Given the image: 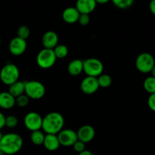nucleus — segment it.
I'll return each instance as SVG.
<instances>
[{
  "label": "nucleus",
  "mask_w": 155,
  "mask_h": 155,
  "mask_svg": "<svg viewBox=\"0 0 155 155\" xmlns=\"http://www.w3.org/2000/svg\"><path fill=\"white\" fill-rule=\"evenodd\" d=\"M68 71L71 75L78 76L83 71V61L80 59H74L69 63Z\"/></svg>",
  "instance_id": "18"
},
{
  "label": "nucleus",
  "mask_w": 155,
  "mask_h": 155,
  "mask_svg": "<svg viewBox=\"0 0 155 155\" xmlns=\"http://www.w3.org/2000/svg\"><path fill=\"white\" fill-rule=\"evenodd\" d=\"M18 124V119L14 115H9L5 118V126L8 128H15Z\"/></svg>",
  "instance_id": "27"
},
{
  "label": "nucleus",
  "mask_w": 155,
  "mask_h": 155,
  "mask_svg": "<svg viewBox=\"0 0 155 155\" xmlns=\"http://www.w3.org/2000/svg\"><path fill=\"white\" fill-rule=\"evenodd\" d=\"M16 104L15 97L8 92H0V107L3 109H11Z\"/></svg>",
  "instance_id": "17"
},
{
  "label": "nucleus",
  "mask_w": 155,
  "mask_h": 155,
  "mask_svg": "<svg viewBox=\"0 0 155 155\" xmlns=\"http://www.w3.org/2000/svg\"><path fill=\"white\" fill-rule=\"evenodd\" d=\"M24 93L29 98L38 100L42 98L45 94V87L41 82L30 80L24 82Z\"/></svg>",
  "instance_id": "4"
},
{
  "label": "nucleus",
  "mask_w": 155,
  "mask_h": 155,
  "mask_svg": "<svg viewBox=\"0 0 155 155\" xmlns=\"http://www.w3.org/2000/svg\"><path fill=\"white\" fill-rule=\"evenodd\" d=\"M113 3L117 8L126 9L130 8L134 3L133 0H113Z\"/></svg>",
  "instance_id": "24"
},
{
  "label": "nucleus",
  "mask_w": 155,
  "mask_h": 155,
  "mask_svg": "<svg viewBox=\"0 0 155 155\" xmlns=\"http://www.w3.org/2000/svg\"><path fill=\"white\" fill-rule=\"evenodd\" d=\"M20 71L18 67L12 63L6 64L0 71V80L4 84L10 86L18 81Z\"/></svg>",
  "instance_id": "3"
},
{
  "label": "nucleus",
  "mask_w": 155,
  "mask_h": 155,
  "mask_svg": "<svg viewBox=\"0 0 155 155\" xmlns=\"http://www.w3.org/2000/svg\"><path fill=\"white\" fill-rule=\"evenodd\" d=\"M96 4L98 3V4H105V3L108 2V0H96Z\"/></svg>",
  "instance_id": "34"
},
{
  "label": "nucleus",
  "mask_w": 155,
  "mask_h": 155,
  "mask_svg": "<svg viewBox=\"0 0 155 155\" xmlns=\"http://www.w3.org/2000/svg\"><path fill=\"white\" fill-rule=\"evenodd\" d=\"M95 0H79L76 3V8L80 14L83 15H89L93 12L96 8Z\"/></svg>",
  "instance_id": "14"
},
{
  "label": "nucleus",
  "mask_w": 155,
  "mask_h": 155,
  "mask_svg": "<svg viewBox=\"0 0 155 155\" xmlns=\"http://www.w3.org/2000/svg\"><path fill=\"white\" fill-rule=\"evenodd\" d=\"M3 154V153L2 152V151H1V148H0V155H2Z\"/></svg>",
  "instance_id": "37"
},
{
  "label": "nucleus",
  "mask_w": 155,
  "mask_h": 155,
  "mask_svg": "<svg viewBox=\"0 0 155 155\" xmlns=\"http://www.w3.org/2000/svg\"><path fill=\"white\" fill-rule=\"evenodd\" d=\"M57 58L54 54L53 49L43 48L40 50L36 56V63L40 68L49 69L55 64Z\"/></svg>",
  "instance_id": "6"
},
{
  "label": "nucleus",
  "mask_w": 155,
  "mask_h": 155,
  "mask_svg": "<svg viewBox=\"0 0 155 155\" xmlns=\"http://www.w3.org/2000/svg\"><path fill=\"white\" fill-rule=\"evenodd\" d=\"M155 65L154 58L151 53L143 52L138 55L136 60V67L138 71L143 74L151 71Z\"/></svg>",
  "instance_id": "7"
},
{
  "label": "nucleus",
  "mask_w": 155,
  "mask_h": 155,
  "mask_svg": "<svg viewBox=\"0 0 155 155\" xmlns=\"http://www.w3.org/2000/svg\"><path fill=\"white\" fill-rule=\"evenodd\" d=\"M77 135L78 140L86 144L93 140L95 136V130L92 126L83 125L80 127Z\"/></svg>",
  "instance_id": "12"
},
{
  "label": "nucleus",
  "mask_w": 155,
  "mask_h": 155,
  "mask_svg": "<svg viewBox=\"0 0 155 155\" xmlns=\"http://www.w3.org/2000/svg\"><path fill=\"white\" fill-rule=\"evenodd\" d=\"M5 118L6 117L0 111V130H2L5 126Z\"/></svg>",
  "instance_id": "31"
},
{
  "label": "nucleus",
  "mask_w": 155,
  "mask_h": 155,
  "mask_svg": "<svg viewBox=\"0 0 155 155\" xmlns=\"http://www.w3.org/2000/svg\"><path fill=\"white\" fill-rule=\"evenodd\" d=\"M0 44H1V37H0Z\"/></svg>",
  "instance_id": "38"
},
{
  "label": "nucleus",
  "mask_w": 155,
  "mask_h": 155,
  "mask_svg": "<svg viewBox=\"0 0 155 155\" xmlns=\"http://www.w3.org/2000/svg\"><path fill=\"white\" fill-rule=\"evenodd\" d=\"M73 147H74V151H75L76 152L79 153V154L81 152H83V151H85V150H86L85 143H83V142H82L81 141H79V140H77V142L74 143V145H73Z\"/></svg>",
  "instance_id": "28"
},
{
  "label": "nucleus",
  "mask_w": 155,
  "mask_h": 155,
  "mask_svg": "<svg viewBox=\"0 0 155 155\" xmlns=\"http://www.w3.org/2000/svg\"><path fill=\"white\" fill-rule=\"evenodd\" d=\"M143 86L147 92L151 94L155 93V78L152 76L147 77L143 83Z\"/></svg>",
  "instance_id": "22"
},
{
  "label": "nucleus",
  "mask_w": 155,
  "mask_h": 155,
  "mask_svg": "<svg viewBox=\"0 0 155 155\" xmlns=\"http://www.w3.org/2000/svg\"><path fill=\"white\" fill-rule=\"evenodd\" d=\"M99 89L98 79L96 77H86L80 83V89L86 95H92L96 92Z\"/></svg>",
  "instance_id": "10"
},
{
  "label": "nucleus",
  "mask_w": 155,
  "mask_h": 155,
  "mask_svg": "<svg viewBox=\"0 0 155 155\" xmlns=\"http://www.w3.org/2000/svg\"><path fill=\"white\" fill-rule=\"evenodd\" d=\"M2 136H3V135L2 134L1 131H0V141H1V139H2Z\"/></svg>",
  "instance_id": "36"
},
{
  "label": "nucleus",
  "mask_w": 155,
  "mask_h": 155,
  "mask_svg": "<svg viewBox=\"0 0 155 155\" xmlns=\"http://www.w3.org/2000/svg\"><path fill=\"white\" fill-rule=\"evenodd\" d=\"M17 34H18V37L26 40V39L30 36V28L26 25L21 26V27L18 28V32H17Z\"/></svg>",
  "instance_id": "25"
},
{
  "label": "nucleus",
  "mask_w": 155,
  "mask_h": 155,
  "mask_svg": "<svg viewBox=\"0 0 155 155\" xmlns=\"http://www.w3.org/2000/svg\"><path fill=\"white\" fill-rule=\"evenodd\" d=\"M78 22L82 26L88 25L89 24V22H90V17H89V15H83V14H80V17H79Z\"/></svg>",
  "instance_id": "29"
},
{
  "label": "nucleus",
  "mask_w": 155,
  "mask_h": 155,
  "mask_svg": "<svg viewBox=\"0 0 155 155\" xmlns=\"http://www.w3.org/2000/svg\"><path fill=\"white\" fill-rule=\"evenodd\" d=\"M80 15L75 7H68L62 12V19L68 24H74L78 21Z\"/></svg>",
  "instance_id": "15"
},
{
  "label": "nucleus",
  "mask_w": 155,
  "mask_h": 155,
  "mask_svg": "<svg viewBox=\"0 0 155 155\" xmlns=\"http://www.w3.org/2000/svg\"><path fill=\"white\" fill-rule=\"evenodd\" d=\"M148 105L152 111L155 112V93L151 94L149 95L148 98Z\"/></svg>",
  "instance_id": "30"
},
{
  "label": "nucleus",
  "mask_w": 155,
  "mask_h": 155,
  "mask_svg": "<svg viewBox=\"0 0 155 155\" xmlns=\"http://www.w3.org/2000/svg\"><path fill=\"white\" fill-rule=\"evenodd\" d=\"M149 9L151 13L155 15V0L151 1V2L149 4Z\"/></svg>",
  "instance_id": "32"
},
{
  "label": "nucleus",
  "mask_w": 155,
  "mask_h": 155,
  "mask_svg": "<svg viewBox=\"0 0 155 155\" xmlns=\"http://www.w3.org/2000/svg\"><path fill=\"white\" fill-rule=\"evenodd\" d=\"M24 86H25L24 82L18 80V81L15 82L13 84L9 86L8 92L12 96L16 98L20 95L24 94Z\"/></svg>",
  "instance_id": "19"
},
{
  "label": "nucleus",
  "mask_w": 155,
  "mask_h": 155,
  "mask_svg": "<svg viewBox=\"0 0 155 155\" xmlns=\"http://www.w3.org/2000/svg\"><path fill=\"white\" fill-rule=\"evenodd\" d=\"M151 74H152V77L155 78V65L154 66V68H153V69L151 70Z\"/></svg>",
  "instance_id": "35"
},
{
  "label": "nucleus",
  "mask_w": 155,
  "mask_h": 155,
  "mask_svg": "<svg viewBox=\"0 0 155 155\" xmlns=\"http://www.w3.org/2000/svg\"><path fill=\"white\" fill-rule=\"evenodd\" d=\"M24 141L22 137L17 133H7L0 141V148L3 154L13 155L21 151Z\"/></svg>",
  "instance_id": "2"
},
{
  "label": "nucleus",
  "mask_w": 155,
  "mask_h": 155,
  "mask_svg": "<svg viewBox=\"0 0 155 155\" xmlns=\"http://www.w3.org/2000/svg\"><path fill=\"white\" fill-rule=\"evenodd\" d=\"M78 155H93L92 152H91L90 151H88V150H85V151H83V152L80 153Z\"/></svg>",
  "instance_id": "33"
},
{
  "label": "nucleus",
  "mask_w": 155,
  "mask_h": 155,
  "mask_svg": "<svg viewBox=\"0 0 155 155\" xmlns=\"http://www.w3.org/2000/svg\"><path fill=\"white\" fill-rule=\"evenodd\" d=\"M42 145L49 151H54L59 148L61 146L59 143L57 135L52 134H46L45 136L44 142Z\"/></svg>",
  "instance_id": "16"
},
{
  "label": "nucleus",
  "mask_w": 155,
  "mask_h": 155,
  "mask_svg": "<svg viewBox=\"0 0 155 155\" xmlns=\"http://www.w3.org/2000/svg\"><path fill=\"white\" fill-rule=\"evenodd\" d=\"M15 101H16L17 105L19 106V107H24L29 104L30 98H29L25 94H23V95H20L18 98H15Z\"/></svg>",
  "instance_id": "26"
},
{
  "label": "nucleus",
  "mask_w": 155,
  "mask_h": 155,
  "mask_svg": "<svg viewBox=\"0 0 155 155\" xmlns=\"http://www.w3.org/2000/svg\"><path fill=\"white\" fill-rule=\"evenodd\" d=\"M99 87L107 88L111 85L112 78L108 74H101L99 77H97Z\"/></svg>",
  "instance_id": "23"
},
{
  "label": "nucleus",
  "mask_w": 155,
  "mask_h": 155,
  "mask_svg": "<svg viewBox=\"0 0 155 155\" xmlns=\"http://www.w3.org/2000/svg\"><path fill=\"white\" fill-rule=\"evenodd\" d=\"M64 126V118L58 112H51L42 117V129L46 134L58 135Z\"/></svg>",
  "instance_id": "1"
},
{
  "label": "nucleus",
  "mask_w": 155,
  "mask_h": 155,
  "mask_svg": "<svg viewBox=\"0 0 155 155\" xmlns=\"http://www.w3.org/2000/svg\"><path fill=\"white\" fill-rule=\"evenodd\" d=\"M104 71V65L101 61L95 58L86 59L83 61V72L87 77H98Z\"/></svg>",
  "instance_id": "5"
},
{
  "label": "nucleus",
  "mask_w": 155,
  "mask_h": 155,
  "mask_svg": "<svg viewBox=\"0 0 155 155\" xmlns=\"http://www.w3.org/2000/svg\"><path fill=\"white\" fill-rule=\"evenodd\" d=\"M44 139H45V135L43 132L41 130H36L31 133L30 135V140L33 142V144L36 145H41L43 144Z\"/></svg>",
  "instance_id": "21"
},
{
  "label": "nucleus",
  "mask_w": 155,
  "mask_h": 155,
  "mask_svg": "<svg viewBox=\"0 0 155 155\" xmlns=\"http://www.w3.org/2000/svg\"><path fill=\"white\" fill-rule=\"evenodd\" d=\"M42 43L44 48L53 49L58 44V36L53 30H48L42 36Z\"/></svg>",
  "instance_id": "13"
},
{
  "label": "nucleus",
  "mask_w": 155,
  "mask_h": 155,
  "mask_svg": "<svg viewBox=\"0 0 155 155\" xmlns=\"http://www.w3.org/2000/svg\"><path fill=\"white\" fill-rule=\"evenodd\" d=\"M27 47V41L16 36L9 42L8 49L13 55L20 56L25 52Z\"/></svg>",
  "instance_id": "11"
},
{
  "label": "nucleus",
  "mask_w": 155,
  "mask_h": 155,
  "mask_svg": "<svg viewBox=\"0 0 155 155\" xmlns=\"http://www.w3.org/2000/svg\"><path fill=\"white\" fill-rule=\"evenodd\" d=\"M60 145L64 147H71L74 145L76 142L78 140L77 135L74 130L71 129H65L62 130L57 135Z\"/></svg>",
  "instance_id": "9"
},
{
  "label": "nucleus",
  "mask_w": 155,
  "mask_h": 155,
  "mask_svg": "<svg viewBox=\"0 0 155 155\" xmlns=\"http://www.w3.org/2000/svg\"><path fill=\"white\" fill-rule=\"evenodd\" d=\"M24 125L30 131L33 132L42 129V117L36 112H29L24 117Z\"/></svg>",
  "instance_id": "8"
},
{
  "label": "nucleus",
  "mask_w": 155,
  "mask_h": 155,
  "mask_svg": "<svg viewBox=\"0 0 155 155\" xmlns=\"http://www.w3.org/2000/svg\"><path fill=\"white\" fill-rule=\"evenodd\" d=\"M53 51H54V54H55L56 58H64L65 57H67L69 52V50L68 48L64 44H58L54 48H53Z\"/></svg>",
  "instance_id": "20"
}]
</instances>
